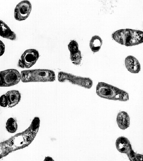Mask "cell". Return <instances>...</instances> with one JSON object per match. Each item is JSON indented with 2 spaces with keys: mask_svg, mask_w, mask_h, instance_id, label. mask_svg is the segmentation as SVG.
I'll list each match as a JSON object with an SVG mask.
<instances>
[{
  "mask_svg": "<svg viewBox=\"0 0 143 161\" xmlns=\"http://www.w3.org/2000/svg\"><path fill=\"white\" fill-rule=\"evenodd\" d=\"M112 36L116 42L127 46L138 45L143 41V32L139 30L121 29L113 33Z\"/></svg>",
  "mask_w": 143,
  "mask_h": 161,
  "instance_id": "cell-1",
  "label": "cell"
},
{
  "mask_svg": "<svg viewBox=\"0 0 143 161\" xmlns=\"http://www.w3.org/2000/svg\"><path fill=\"white\" fill-rule=\"evenodd\" d=\"M96 92L100 97L109 100L126 102L129 99V94L126 91L103 82L98 83Z\"/></svg>",
  "mask_w": 143,
  "mask_h": 161,
  "instance_id": "cell-2",
  "label": "cell"
},
{
  "mask_svg": "<svg viewBox=\"0 0 143 161\" xmlns=\"http://www.w3.org/2000/svg\"><path fill=\"white\" fill-rule=\"evenodd\" d=\"M21 80L24 83L53 82L55 80V72L47 69H36L22 71Z\"/></svg>",
  "mask_w": 143,
  "mask_h": 161,
  "instance_id": "cell-3",
  "label": "cell"
},
{
  "mask_svg": "<svg viewBox=\"0 0 143 161\" xmlns=\"http://www.w3.org/2000/svg\"><path fill=\"white\" fill-rule=\"evenodd\" d=\"M58 78L59 82H63L67 81L73 84L87 89L90 88L93 84L92 80L89 78L77 76L63 71L58 73Z\"/></svg>",
  "mask_w": 143,
  "mask_h": 161,
  "instance_id": "cell-4",
  "label": "cell"
},
{
  "mask_svg": "<svg viewBox=\"0 0 143 161\" xmlns=\"http://www.w3.org/2000/svg\"><path fill=\"white\" fill-rule=\"evenodd\" d=\"M21 80V73L17 70L8 69L0 72V86L9 87L18 84Z\"/></svg>",
  "mask_w": 143,
  "mask_h": 161,
  "instance_id": "cell-5",
  "label": "cell"
},
{
  "mask_svg": "<svg viewBox=\"0 0 143 161\" xmlns=\"http://www.w3.org/2000/svg\"><path fill=\"white\" fill-rule=\"evenodd\" d=\"M39 56V52L36 49H27L21 55L18 65L22 68H29L35 64Z\"/></svg>",
  "mask_w": 143,
  "mask_h": 161,
  "instance_id": "cell-6",
  "label": "cell"
},
{
  "mask_svg": "<svg viewBox=\"0 0 143 161\" xmlns=\"http://www.w3.org/2000/svg\"><path fill=\"white\" fill-rule=\"evenodd\" d=\"M31 9V4L29 1H21L17 4L15 9L14 16L15 19L19 21L26 20L29 16Z\"/></svg>",
  "mask_w": 143,
  "mask_h": 161,
  "instance_id": "cell-7",
  "label": "cell"
},
{
  "mask_svg": "<svg viewBox=\"0 0 143 161\" xmlns=\"http://www.w3.org/2000/svg\"><path fill=\"white\" fill-rule=\"evenodd\" d=\"M70 52V59L74 65H80L82 59L81 51L79 49L78 44L75 40L71 41L68 46Z\"/></svg>",
  "mask_w": 143,
  "mask_h": 161,
  "instance_id": "cell-8",
  "label": "cell"
},
{
  "mask_svg": "<svg viewBox=\"0 0 143 161\" xmlns=\"http://www.w3.org/2000/svg\"><path fill=\"white\" fill-rule=\"evenodd\" d=\"M125 65L127 70L133 73H138L141 70V65L134 57L129 55L125 59Z\"/></svg>",
  "mask_w": 143,
  "mask_h": 161,
  "instance_id": "cell-9",
  "label": "cell"
},
{
  "mask_svg": "<svg viewBox=\"0 0 143 161\" xmlns=\"http://www.w3.org/2000/svg\"><path fill=\"white\" fill-rule=\"evenodd\" d=\"M115 146L119 152L125 154H127L132 149L129 140L123 136H121L117 138L115 142Z\"/></svg>",
  "mask_w": 143,
  "mask_h": 161,
  "instance_id": "cell-10",
  "label": "cell"
},
{
  "mask_svg": "<svg viewBox=\"0 0 143 161\" xmlns=\"http://www.w3.org/2000/svg\"><path fill=\"white\" fill-rule=\"evenodd\" d=\"M116 121L118 127L122 130H125L130 126V118L128 113L125 111L118 113Z\"/></svg>",
  "mask_w": 143,
  "mask_h": 161,
  "instance_id": "cell-11",
  "label": "cell"
},
{
  "mask_svg": "<svg viewBox=\"0 0 143 161\" xmlns=\"http://www.w3.org/2000/svg\"><path fill=\"white\" fill-rule=\"evenodd\" d=\"M8 101V106L12 107L18 104L20 100L21 94L17 90H12L8 91L5 94Z\"/></svg>",
  "mask_w": 143,
  "mask_h": 161,
  "instance_id": "cell-12",
  "label": "cell"
},
{
  "mask_svg": "<svg viewBox=\"0 0 143 161\" xmlns=\"http://www.w3.org/2000/svg\"><path fill=\"white\" fill-rule=\"evenodd\" d=\"M0 36L11 40H15L16 36L14 32L3 21L0 20Z\"/></svg>",
  "mask_w": 143,
  "mask_h": 161,
  "instance_id": "cell-13",
  "label": "cell"
},
{
  "mask_svg": "<svg viewBox=\"0 0 143 161\" xmlns=\"http://www.w3.org/2000/svg\"><path fill=\"white\" fill-rule=\"evenodd\" d=\"M102 40L98 36H93L90 42L89 46L91 51L93 52L98 51L102 44Z\"/></svg>",
  "mask_w": 143,
  "mask_h": 161,
  "instance_id": "cell-14",
  "label": "cell"
},
{
  "mask_svg": "<svg viewBox=\"0 0 143 161\" xmlns=\"http://www.w3.org/2000/svg\"><path fill=\"white\" fill-rule=\"evenodd\" d=\"M6 128L10 133L15 132L18 128V125L15 120L12 117L9 118L6 123Z\"/></svg>",
  "mask_w": 143,
  "mask_h": 161,
  "instance_id": "cell-15",
  "label": "cell"
},
{
  "mask_svg": "<svg viewBox=\"0 0 143 161\" xmlns=\"http://www.w3.org/2000/svg\"><path fill=\"white\" fill-rule=\"evenodd\" d=\"M126 154L130 161H140L143 160V155L136 153L132 149Z\"/></svg>",
  "mask_w": 143,
  "mask_h": 161,
  "instance_id": "cell-16",
  "label": "cell"
},
{
  "mask_svg": "<svg viewBox=\"0 0 143 161\" xmlns=\"http://www.w3.org/2000/svg\"><path fill=\"white\" fill-rule=\"evenodd\" d=\"M8 101L5 94H3L0 97V106L3 107H6L8 106Z\"/></svg>",
  "mask_w": 143,
  "mask_h": 161,
  "instance_id": "cell-17",
  "label": "cell"
},
{
  "mask_svg": "<svg viewBox=\"0 0 143 161\" xmlns=\"http://www.w3.org/2000/svg\"><path fill=\"white\" fill-rule=\"evenodd\" d=\"M0 55L1 56L4 54L5 51V46L1 41H0Z\"/></svg>",
  "mask_w": 143,
  "mask_h": 161,
  "instance_id": "cell-18",
  "label": "cell"
}]
</instances>
